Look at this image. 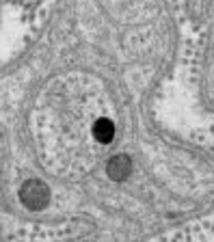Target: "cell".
<instances>
[{
    "instance_id": "1",
    "label": "cell",
    "mask_w": 214,
    "mask_h": 242,
    "mask_svg": "<svg viewBox=\"0 0 214 242\" xmlns=\"http://www.w3.org/2000/svg\"><path fill=\"white\" fill-rule=\"evenodd\" d=\"M4 203L15 216L65 218L56 242L95 218L138 234L175 227L214 210V156L160 126L117 71L67 67L35 89L2 141Z\"/></svg>"
}]
</instances>
